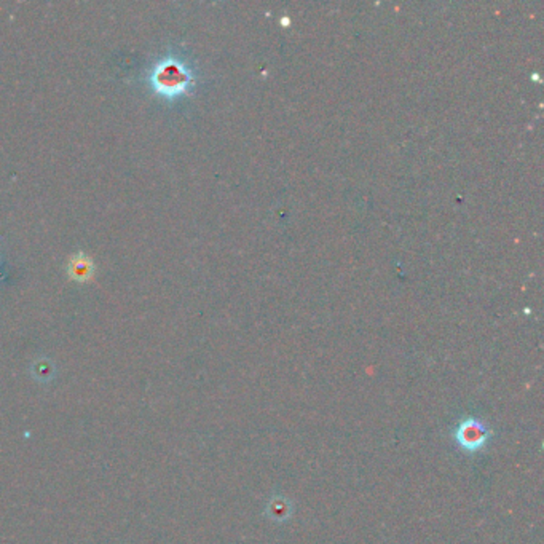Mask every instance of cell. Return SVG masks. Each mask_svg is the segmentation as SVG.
<instances>
[{
  "instance_id": "1",
  "label": "cell",
  "mask_w": 544,
  "mask_h": 544,
  "mask_svg": "<svg viewBox=\"0 0 544 544\" xmlns=\"http://www.w3.org/2000/svg\"><path fill=\"white\" fill-rule=\"evenodd\" d=\"M494 433L485 425L482 420L469 417L462 420L453 430V439L457 445L463 452L468 453H479L489 445Z\"/></svg>"
},
{
  "instance_id": "2",
  "label": "cell",
  "mask_w": 544,
  "mask_h": 544,
  "mask_svg": "<svg viewBox=\"0 0 544 544\" xmlns=\"http://www.w3.org/2000/svg\"><path fill=\"white\" fill-rule=\"evenodd\" d=\"M157 92L166 96L184 93L190 83V74L179 62H165L157 67L152 77Z\"/></svg>"
},
{
  "instance_id": "3",
  "label": "cell",
  "mask_w": 544,
  "mask_h": 544,
  "mask_svg": "<svg viewBox=\"0 0 544 544\" xmlns=\"http://www.w3.org/2000/svg\"><path fill=\"white\" fill-rule=\"evenodd\" d=\"M289 508L290 506L286 501H281L280 498H275V500L268 504L267 514L270 516V519L273 521H286L290 516Z\"/></svg>"
},
{
  "instance_id": "4",
  "label": "cell",
  "mask_w": 544,
  "mask_h": 544,
  "mask_svg": "<svg viewBox=\"0 0 544 544\" xmlns=\"http://www.w3.org/2000/svg\"><path fill=\"white\" fill-rule=\"evenodd\" d=\"M92 267H89L88 261H85V259L82 257H75L74 262L70 263V271H72V275L77 278V280H83V278H88L89 276V270Z\"/></svg>"
}]
</instances>
